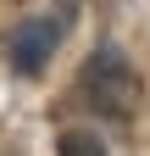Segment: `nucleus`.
I'll use <instances>...</instances> for the list:
<instances>
[{
    "instance_id": "nucleus-1",
    "label": "nucleus",
    "mask_w": 150,
    "mask_h": 156,
    "mask_svg": "<svg viewBox=\"0 0 150 156\" xmlns=\"http://www.w3.org/2000/svg\"><path fill=\"white\" fill-rule=\"evenodd\" d=\"M84 89H89V101H95L100 112H111V117H128L139 106V67L128 62V56L117 50V45H100L95 56H89V67H84Z\"/></svg>"
},
{
    "instance_id": "nucleus-2",
    "label": "nucleus",
    "mask_w": 150,
    "mask_h": 156,
    "mask_svg": "<svg viewBox=\"0 0 150 156\" xmlns=\"http://www.w3.org/2000/svg\"><path fill=\"white\" fill-rule=\"evenodd\" d=\"M61 34H67V17L61 11H45V17H28V23H17L6 34V56H11V67L33 78L45 62H50V50L61 45Z\"/></svg>"
},
{
    "instance_id": "nucleus-3",
    "label": "nucleus",
    "mask_w": 150,
    "mask_h": 156,
    "mask_svg": "<svg viewBox=\"0 0 150 156\" xmlns=\"http://www.w3.org/2000/svg\"><path fill=\"white\" fill-rule=\"evenodd\" d=\"M61 156H100V140H89V134H61Z\"/></svg>"
}]
</instances>
